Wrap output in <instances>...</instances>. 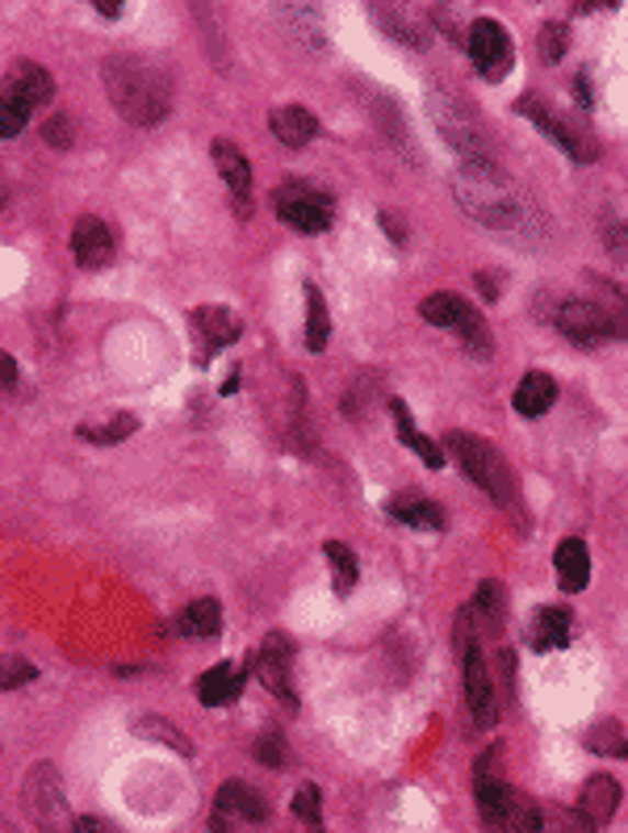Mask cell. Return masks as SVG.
<instances>
[{
    "mask_svg": "<svg viewBox=\"0 0 628 833\" xmlns=\"http://www.w3.org/2000/svg\"><path fill=\"white\" fill-rule=\"evenodd\" d=\"M452 193H457V206L473 222H482L486 231L507 235L516 243H537V206L524 193H516L498 168H461L452 176Z\"/></svg>",
    "mask_w": 628,
    "mask_h": 833,
    "instance_id": "1",
    "label": "cell"
},
{
    "mask_svg": "<svg viewBox=\"0 0 628 833\" xmlns=\"http://www.w3.org/2000/svg\"><path fill=\"white\" fill-rule=\"evenodd\" d=\"M101 80L110 92L113 110L135 126H156L172 110V80L143 55H110L101 64Z\"/></svg>",
    "mask_w": 628,
    "mask_h": 833,
    "instance_id": "2",
    "label": "cell"
},
{
    "mask_svg": "<svg viewBox=\"0 0 628 833\" xmlns=\"http://www.w3.org/2000/svg\"><path fill=\"white\" fill-rule=\"evenodd\" d=\"M445 453H452L457 465H461V474L473 486H482L498 507L516 503V478H512L507 460H503V453L494 444L470 436V432H449L445 436Z\"/></svg>",
    "mask_w": 628,
    "mask_h": 833,
    "instance_id": "3",
    "label": "cell"
},
{
    "mask_svg": "<svg viewBox=\"0 0 628 833\" xmlns=\"http://www.w3.org/2000/svg\"><path fill=\"white\" fill-rule=\"evenodd\" d=\"M473 791H478V817L486 833H540V804L512 784L486 779V784H473Z\"/></svg>",
    "mask_w": 628,
    "mask_h": 833,
    "instance_id": "4",
    "label": "cell"
},
{
    "mask_svg": "<svg viewBox=\"0 0 628 833\" xmlns=\"http://www.w3.org/2000/svg\"><path fill=\"white\" fill-rule=\"evenodd\" d=\"M25 812L34 817V825L43 833H71V812H68V791L59 784V770L51 763H34L22 784Z\"/></svg>",
    "mask_w": 628,
    "mask_h": 833,
    "instance_id": "5",
    "label": "cell"
},
{
    "mask_svg": "<svg viewBox=\"0 0 628 833\" xmlns=\"http://www.w3.org/2000/svg\"><path fill=\"white\" fill-rule=\"evenodd\" d=\"M419 314H424L427 323H436V327L457 331L461 344H466L473 356H491V348H494L491 327H486V319H482L461 293H427L424 302H419Z\"/></svg>",
    "mask_w": 628,
    "mask_h": 833,
    "instance_id": "6",
    "label": "cell"
},
{
    "mask_svg": "<svg viewBox=\"0 0 628 833\" xmlns=\"http://www.w3.org/2000/svg\"><path fill=\"white\" fill-rule=\"evenodd\" d=\"M272 210H277V219L290 222L293 231H302V235H323L332 219H336V201L327 198L323 189H314V185H281L277 193H272Z\"/></svg>",
    "mask_w": 628,
    "mask_h": 833,
    "instance_id": "7",
    "label": "cell"
},
{
    "mask_svg": "<svg viewBox=\"0 0 628 833\" xmlns=\"http://www.w3.org/2000/svg\"><path fill=\"white\" fill-rule=\"evenodd\" d=\"M466 46H470L473 71H478L482 80H491V85H498V80L512 71V64H516V46L507 38V30L498 22H491V18H478V22L470 25Z\"/></svg>",
    "mask_w": 628,
    "mask_h": 833,
    "instance_id": "8",
    "label": "cell"
},
{
    "mask_svg": "<svg viewBox=\"0 0 628 833\" xmlns=\"http://www.w3.org/2000/svg\"><path fill=\"white\" fill-rule=\"evenodd\" d=\"M516 113L519 118H528V122H532V126H537L549 143H558L561 152L570 155L574 164H595V159H599V143H595L591 134L579 131V126H570V122H561L558 113H549L540 101H532V97H519Z\"/></svg>",
    "mask_w": 628,
    "mask_h": 833,
    "instance_id": "9",
    "label": "cell"
},
{
    "mask_svg": "<svg viewBox=\"0 0 628 833\" xmlns=\"http://www.w3.org/2000/svg\"><path fill=\"white\" fill-rule=\"evenodd\" d=\"M553 327L570 340V344H579V348H595V344H604L612 340V323H607L604 307L595 302V298H565L553 314Z\"/></svg>",
    "mask_w": 628,
    "mask_h": 833,
    "instance_id": "10",
    "label": "cell"
},
{
    "mask_svg": "<svg viewBox=\"0 0 628 833\" xmlns=\"http://www.w3.org/2000/svg\"><path fill=\"white\" fill-rule=\"evenodd\" d=\"M256 675H260V682L269 687L277 700H285L293 708L298 703V691H293V641L290 636H281V633H269V641L251 654V662H247Z\"/></svg>",
    "mask_w": 628,
    "mask_h": 833,
    "instance_id": "11",
    "label": "cell"
},
{
    "mask_svg": "<svg viewBox=\"0 0 628 833\" xmlns=\"http://www.w3.org/2000/svg\"><path fill=\"white\" fill-rule=\"evenodd\" d=\"M461 682H466L470 717L482 724V729H494V721H498V700H494L491 670H486V662H482L478 641H470V645L461 649Z\"/></svg>",
    "mask_w": 628,
    "mask_h": 833,
    "instance_id": "12",
    "label": "cell"
},
{
    "mask_svg": "<svg viewBox=\"0 0 628 833\" xmlns=\"http://www.w3.org/2000/svg\"><path fill=\"white\" fill-rule=\"evenodd\" d=\"M189 323H193V335H198V365H210L226 344H235L239 340V319L223 307H202L189 314Z\"/></svg>",
    "mask_w": 628,
    "mask_h": 833,
    "instance_id": "13",
    "label": "cell"
},
{
    "mask_svg": "<svg viewBox=\"0 0 628 833\" xmlns=\"http://www.w3.org/2000/svg\"><path fill=\"white\" fill-rule=\"evenodd\" d=\"M214 164H218V173H223L226 189H231V201H235V210H239V219L251 214V164H247V155L231 143V138H214Z\"/></svg>",
    "mask_w": 628,
    "mask_h": 833,
    "instance_id": "14",
    "label": "cell"
},
{
    "mask_svg": "<svg viewBox=\"0 0 628 833\" xmlns=\"http://www.w3.org/2000/svg\"><path fill=\"white\" fill-rule=\"evenodd\" d=\"M113 252H117V243H113L110 222L92 219V214H85V219L76 222V231H71V256H76L80 268H105V264L113 260Z\"/></svg>",
    "mask_w": 628,
    "mask_h": 833,
    "instance_id": "15",
    "label": "cell"
},
{
    "mask_svg": "<svg viewBox=\"0 0 628 833\" xmlns=\"http://www.w3.org/2000/svg\"><path fill=\"white\" fill-rule=\"evenodd\" d=\"M244 682H247V666H235V662H218L214 670H205L202 679L193 682V691H198V700H202L205 708H226V703L239 700Z\"/></svg>",
    "mask_w": 628,
    "mask_h": 833,
    "instance_id": "16",
    "label": "cell"
},
{
    "mask_svg": "<svg viewBox=\"0 0 628 833\" xmlns=\"http://www.w3.org/2000/svg\"><path fill=\"white\" fill-rule=\"evenodd\" d=\"M214 812H223V817H235V821H247V825H260V821H269V804H265V796L244 784V779H231L218 788V800H214Z\"/></svg>",
    "mask_w": 628,
    "mask_h": 833,
    "instance_id": "17",
    "label": "cell"
},
{
    "mask_svg": "<svg viewBox=\"0 0 628 833\" xmlns=\"http://www.w3.org/2000/svg\"><path fill=\"white\" fill-rule=\"evenodd\" d=\"M574 641V620L565 608H540L528 624V645L537 654H549V649H565Z\"/></svg>",
    "mask_w": 628,
    "mask_h": 833,
    "instance_id": "18",
    "label": "cell"
},
{
    "mask_svg": "<svg viewBox=\"0 0 628 833\" xmlns=\"http://www.w3.org/2000/svg\"><path fill=\"white\" fill-rule=\"evenodd\" d=\"M4 85L13 88L18 97H22L30 110H38L46 105L51 97H55V80H51V71L38 67L34 59H18V64L9 67V76H4Z\"/></svg>",
    "mask_w": 628,
    "mask_h": 833,
    "instance_id": "19",
    "label": "cell"
},
{
    "mask_svg": "<svg viewBox=\"0 0 628 833\" xmlns=\"http://www.w3.org/2000/svg\"><path fill=\"white\" fill-rule=\"evenodd\" d=\"M553 566H558V582L565 595H579L586 582H591V553H586V545L579 541V536L561 541Z\"/></svg>",
    "mask_w": 628,
    "mask_h": 833,
    "instance_id": "20",
    "label": "cell"
},
{
    "mask_svg": "<svg viewBox=\"0 0 628 833\" xmlns=\"http://www.w3.org/2000/svg\"><path fill=\"white\" fill-rule=\"evenodd\" d=\"M385 515L390 520H403L411 527H424V532H445V511L424 499V495H394L385 503Z\"/></svg>",
    "mask_w": 628,
    "mask_h": 833,
    "instance_id": "21",
    "label": "cell"
},
{
    "mask_svg": "<svg viewBox=\"0 0 628 833\" xmlns=\"http://www.w3.org/2000/svg\"><path fill=\"white\" fill-rule=\"evenodd\" d=\"M579 809L595 821V825H607L616 809H620V784L612 775H591L583 784V796H579Z\"/></svg>",
    "mask_w": 628,
    "mask_h": 833,
    "instance_id": "22",
    "label": "cell"
},
{
    "mask_svg": "<svg viewBox=\"0 0 628 833\" xmlns=\"http://www.w3.org/2000/svg\"><path fill=\"white\" fill-rule=\"evenodd\" d=\"M272 134L285 147L302 152V147H311L314 138H318V118L311 110H302V105H285V110L272 113Z\"/></svg>",
    "mask_w": 628,
    "mask_h": 833,
    "instance_id": "23",
    "label": "cell"
},
{
    "mask_svg": "<svg viewBox=\"0 0 628 833\" xmlns=\"http://www.w3.org/2000/svg\"><path fill=\"white\" fill-rule=\"evenodd\" d=\"M516 411L524 419H537V415H545L553 402H558V381L549 374H524V381L516 386Z\"/></svg>",
    "mask_w": 628,
    "mask_h": 833,
    "instance_id": "24",
    "label": "cell"
},
{
    "mask_svg": "<svg viewBox=\"0 0 628 833\" xmlns=\"http://www.w3.org/2000/svg\"><path fill=\"white\" fill-rule=\"evenodd\" d=\"M390 411H394V427H399V440H403L411 453H419V457H424L431 469H440V465H445V448H440L436 440H427L424 432L415 427V419H411V411H406L403 398H390Z\"/></svg>",
    "mask_w": 628,
    "mask_h": 833,
    "instance_id": "25",
    "label": "cell"
},
{
    "mask_svg": "<svg viewBox=\"0 0 628 833\" xmlns=\"http://www.w3.org/2000/svg\"><path fill=\"white\" fill-rule=\"evenodd\" d=\"M177 629L180 636H218L223 629V608H218V599H193L184 612L177 615Z\"/></svg>",
    "mask_w": 628,
    "mask_h": 833,
    "instance_id": "26",
    "label": "cell"
},
{
    "mask_svg": "<svg viewBox=\"0 0 628 833\" xmlns=\"http://www.w3.org/2000/svg\"><path fill=\"white\" fill-rule=\"evenodd\" d=\"M323 553H327V562H332V582H336V595H348L352 587H357V578H360L357 553L344 545V541H327Z\"/></svg>",
    "mask_w": 628,
    "mask_h": 833,
    "instance_id": "27",
    "label": "cell"
},
{
    "mask_svg": "<svg viewBox=\"0 0 628 833\" xmlns=\"http://www.w3.org/2000/svg\"><path fill=\"white\" fill-rule=\"evenodd\" d=\"M332 340V323H327V302L314 286H306V348L323 352Z\"/></svg>",
    "mask_w": 628,
    "mask_h": 833,
    "instance_id": "28",
    "label": "cell"
},
{
    "mask_svg": "<svg viewBox=\"0 0 628 833\" xmlns=\"http://www.w3.org/2000/svg\"><path fill=\"white\" fill-rule=\"evenodd\" d=\"M30 105H25L22 97L13 92V88L0 80V138H18L25 131V122H30Z\"/></svg>",
    "mask_w": 628,
    "mask_h": 833,
    "instance_id": "29",
    "label": "cell"
},
{
    "mask_svg": "<svg viewBox=\"0 0 628 833\" xmlns=\"http://www.w3.org/2000/svg\"><path fill=\"white\" fill-rule=\"evenodd\" d=\"M586 749H591V754H604V758H625L628 763V737L620 733L616 721L595 724V729L586 733Z\"/></svg>",
    "mask_w": 628,
    "mask_h": 833,
    "instance_id": "30",
    "label": "cell"
},
{
    "mask_svg": "<svg viewBox=\"0 0 628 833\" xmlns=\"http://www.w3.org/2000/svg\"><path fill=\"white\" fill-rule=\"evenodd\" d=\"M540 830L545 833H595L599 825L583 809H540Z\"/></svg>",
    "mask_w": 628,
    "mask_h": 833,
    "instance_id": "31",
    "label": "cell"
},
{
    "mask_svg": "<svg viewBox=\"0 0 628 833\" xmlns=\"http://www.w3.org/2000/svg\"><path fill=\"white\" fill-rule=\"evenodd\" d=\"M473 608L482 612V620H486L491 629H498V624L507 620V591H503V582L486 578V582L478 587V595H473Z\"/></svg>",
    "mask_w": 628,
    "mask_h": 833,
    "instance_id": "32",
    "label": "cell"
},
{
    "mask_svg": "<svg viewBox=\"0 0 628 833\" xmlns=\"http://www.w3.org/2000/svg\"><path fill=\"white\" fill-rule=\"evenodd\" d=\"M138 427V419L131 415V411H122V415H113L105 427H92V423H80L76 432H80V440H89V444H122V440L131 436Z\"/></svg>",
    "mask_w": 628,
    "mask_h": 833,
    "instance_id": "33",
    "label": "cell"
},
{
    "mask_svg": "<svg viewBox=\"0 0 628 833\" xmlns=\"http://www.w3.org/2000/svg\"><path fill=\"white\" fill-rule=\"evenodd\" d=\"M38 679V666L30 658H18V654H4L0 658V691H18L25 682Z\"/></svg>",
    "mask_w": 628,
    "mask_h": 833,
    "instance_id": "34",
    "label": "cell"
},
{
    "mask_svg": "<svg viewBox=\"0 0 628 833\" xmlns=\"http://www.w3.org/2000/svg\"><path fill=\"white\" fill-rule=\"evenodd\" d=\"M251 754H256V763H265V767H272V770L290 767V749H285V742H281V733H260L256 746H251Z\"/></svg>",
    "mask_w": 628,
    "mask_h": 833,
    "instance_id": "35",
    "label": "cell"
},
{
    "mask_svg": "<svg viewBox=\"0 0 628 833\" xmlns=\"http://www.w3.org/2000/svg\"><path fill=\"white\" fill-rule=\"evenodd\" d=\"M135 733H143V737H156V742H168V746H177L180 754H193V746H189V742L177 733V724L159 721V717H143V721H135Z\"/></svg>",
    "mask_w": 628,
    "mask_h": 833,
    "instance_id": "36",
    "label": "cell"
},
{
    "mask_svg": "<svg viewBox=\"0 0 628 833\" xmlns=\"http://www.w3.org/2000/svg\"><path fill=\"white\" fill-rule=\"evenodd\" d=\"M565 46H570V25H561V22L540 25V55H545V64H561Z\"/></svg>",
    "mask_w": 628,
    "mask_h": 833,
    "instance_id": "37",
    "label": "cell"
},
{
    "mask_svg": "<svg viewBox=\"0 0 628 833\" xmlns=\"http://www.w3.org/2000/svg\"><path fill=\"white\" fill-rule=\"evenodd\" d=\"M293 817H302L311 830L323 825V800H318V788H314V784H302V788L293 791Z\"/></svg>",
    "mask_w": 628,
    "mask_h": 833,
    "instance_id": "38",
    "label": "cell"
},
{
    "mask_svg": "<svg viewBox=\"0 0 628 833\" xmlns=\"http://www.w3.org/2000/svg\"><path fill=\"white\" fill-rule=\"evenodd\" d=\"M43 138L55 147V152H68L71 143H76V122H71L68 113H55V118H46L43 122Z\"/></svg>",
    "mask_w": 628,
    "mask_h": 833,
    "instance_id": "39",
    "label": "cell"
},
{
    "mask_svg": "<svg viewBox=\"0 0 628 833\" xmlns=\"http://www.w3.org/2000/svg\"><path fill=\"white\" fill-rule=\"evenodd\" d=\"M498 763H503V746L494 742V746L486 749L482 758H478V767H473V784H486V779H503V775H498Z\"/></svg>",
    "mask_w": 628,
    "mask_h": 833,
    "instance_id": "40",
    "label": "cell"
},
{
    "mask_svg": "<svg viewBox=\"0 0 628 833\" xmlns=\"http://www.w3.org/2000/svg\"><path fill=\"white\" fill-rule=\"evenodd\" d=\"M71 833H122L113 821H105V817H80L76 825H71Z\"/></svg>",
    "mask_w": 628,
    "mask_h": 833,
    "instance_id": "41",
    "label": "cell"
},
{
    "mask_svg": "<svg viewBox=\"0 0 628 833\" xmlns=\"http://www.w3.org/2000/svg\"><path fill=\"white\" fill-rule=\"evenodd\" d=\"M0 386H4V390L18 386V365H13V356H9L4 348H0Z\"/></svg>",
    "mask_w": 628,
    "mask_h": 833,
    "instance_id": "42",
    "label": "cell"
},
{
    "mask_svg": "<svg viewBox=\"0 0 628 833\" xmlns=\"http://www.w3.org/2000/svg\"><path fill=\"white\" fill-rule=\"evenodd\" d=\"M382 226H385V235L394 243H406V222H399L394 214H382Z\"/></svg>",
    "mask_w": 628,
    "mask_h": 833,
    "instance_id": "43",
    "label": "cell"
},
{
    "mask_svg": "<svg viewBox=\"0 0 628 833\" xmlns=\"http://www.w3.org/2000/svg\"><path fill=\"white\" fill-rule=\"evenodd\" d=\"M473 281H478V289H482V298H486V302H494V298H498V281H494L491 273H478Z\"/></svg>",
    "mask_w": 628,
    "mask_h": 833,
    "instance_id": "44",
    "label": "cell"
},
{
    "mask_svg": "<svg viewBox=\"0 0 628 833\" xmlns=\"http://www.w3.org/2000/svg\"><path fill=\"white\" fill-rule=\"evenodd\" d=\"M97 13H101V18H122V4H113V0H97Z\"/></svg>",
    "mask_w": 628,
    "mask_h": 833,
    "instance_id": "45",
    "label": "cell"
},
{
    "mask_svg": "<svg viewBox=\"0 0 628 833\" xmlns=\"http://www.w3.org/2000/svg\"><path fill=\"white\" fill-rule=\"evenodd\" d=\"M591 101H595V97H591V85H586V76H579V105L591 110Z\"/></svg>",
    "mask_w": 628,
    "mask_h": 833,
    "instance_id": "46",
    "label": "cell"
},
{
    "mask_svg": "<svg viewBox=\"0 0 628 833\" xmlns=\"http://www.w3.org/2000/svg\"><path fill=\"white\" fill-rule=\"evenodd\" d=\"M235 390H239V369H235V374L223 381V395H235Z\"/></svg>",
    "mask_w": 628,
    "mask_h": 833,
    "instance_id": "47",
    "label": "cell"
},
{
    "mask_svg": "<svg viewBox=\"0 0 628 833\" xmlns=\"http://www.w3.org/2000/svg\"><path fill=\"white\" fill-rule=\"evenodd\" d=\"M0 206H4V189H0Z\"/></svg>",
    "mask_w": 628,
    "mask_h": 833,
    "instance_id": "48",
    "label": "cell"
}]
</instances>
